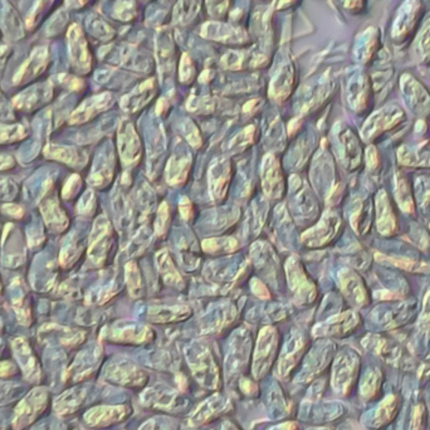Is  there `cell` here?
I'll list each match as a JSON object with an SVG mask.
<instances>
[{
    "mask_svg": "<svg viewBox=\"0 0 430 430\" xmlns=\"http://www.w3.org/2000/svg\"><path fill=\"white\" fill-rule=\"evenodd\" d=\"M69 57L73 67L78 72H87L91 67V55L84 33L77 24H73L68 31Z\"/></svg>",
    "mask_w": 430,
    "mask_h": 430,
    "instance_id": "1",
    "label": "cell"
},
{
    "mask_svg": "<svg viewBox=\"0 0 430 430\" xmlns=\"http://www.w3.org/2000/svg\"><path fill=\"white\" fill-rule=\"evenodd\" d=\"M189 364L199 384L213 389L218 388V370L210 353H203L197 356V362H189Z\"/></svg>",
    "mask_w": 430,
    "mask_h": 430,
    "instance_id": "2",
    "label": "cell"
},
{
    "mask_svg": "<svg viewBox=\"0 0 430 430\" xmlns=\"http://www.w3.org/2000/svg\"><path fill=\"white\" fill-rule=\"evenodd\" d=\"M276 346L277 342L272 335L269 336L262 335L257 345V351L254 355V377L261 379L264 377V374H267V371L273 362V357H275L273 350Z\"/></svg>",
    "mask_w": 430,
    "mask_h": 430,
    "instance_id": "3",
    "label": "cell"
},
{
    "mask_svg": "<svg viewBox=\"0 0 430 430\" xmlns=\"http://www.w3.org/2000/svg\"><path fill=\"white\" fill-rule=\"evenodd\" d=\"M203 37L219 40V42H227V43H243L246 40V34L238 28H234L229 24L207 23L203 27L201 31Z\"/></svg>",
    "mask_w": 430,
    "mask_h": 430,
    "instance_id": "4",
    "label": "cell"
},
{
    "mask_svg": "<svg viewBox=\"0 0 430 430\" xmlns=\"http://www.w3.org/2000/svg\"><path fill=\"white\" fill-rule=\"evenodd\" d=\"M48 63V51L45 47L36 48L31 53V58H28L14 77V84L18 85L23 81H28L29 78L38 76L46 68Z\"/></svg>",
    "mask_w": 430,
    "mask_h": 430,
    "instance_id": "5",
    "label": "cell"
},
{
    "mask_svg": "<svg viewBox=\"0 0 430 430\" xmlns=\"http://www.w3.org/2000/svg\"><path fill=\"white\" fill-rule=\"evenodd\" d=\"M108 101H110L108 93H103V94L96 96V97L86 101L85 103H82L81 108H78L76 112L72 114L69 123H81L87 121L88 118H91L94 114H97L102 108H106Z\"/></svg>",
    "mask_w": 430,
    "mask_h": 430,
    "instance_id": "6",
    "label": "cell"
},
{
    "mask_svg": "<svg viewBox=\"0 0 430 430\" xmlns=\"http://www.w3.org/2000/svg\"><path fill=\"white\" fill-rule=\"evenodd\" d=\"M171 390H157V389H151L147 390V394L144 392V403L147 405H153L157 409L162 410H169L170 407H175V403L180 404V401L184 400L179 399L175 392H170Z\"/></svg>",
    "mask_w": 430,
    "mask_h": 430,
    "instance_id": "7",
    "label": "cell"
},
{
    "mask_svg": "<svg viewBox=\"0 0 430 430\" xmlns=\"http://www.w3.org/2000/svg\"><path fill=\"white\" fill-rule=\"evenodd\" d=\"M225 407H227V400H225V398H222L220 395L213 396V398L207 400L197 410V413L192 416V424L195 425V424H200V422H205V420H207V419H213L214 416L219 415L216 412L223 413L222 410H224Z\"/></svg>",
    "mask_w": 430,
    "mask_h": 430,
    "instance_id": "8",
    "label": "cell"
},
{
    "mask_svg": "<svg viewBox=\"0 0 430 430\" xmlns=\"http://www.w3.org/2000/svg\"><path fill=\"white\" fill-rule=\"evenodd\" d=\"M415 12H416V5H415L414 0H409L405 3V8L401 9L399 18L396 19L394 25V31H392L394 38H401L403 36L409 33L410 25L413 27V22L416 16Z\"/></svg>",
    "mask_w": 430,
    "mask_h": 430,
    "instance_id": "9",
    "label": "cell"
},
{
    "mask_svg": "<svg viewBox=\"0 0 430 430\" xmlns=\"http://www.w3.org/2000/svg\"><path fill=\"white\" fill-rule=\"evenodd\" d=\"M48 97H51V88L48 86H37L19 94L14 100V105L19 108H31Z\"/></svg>",
    "mask_w": 430,
    "mask_h": 430,
    "instance_id": "10",
    "label": "cell"
},
{
    "mask_svg": "<svg viewBox=\"0 0 430 430\" xmlns=\"http://www.w3.org/2000/svg\"><path fill=\"white\" fill-rule=\"evenodd\" d=\"M156 53H157L159 64L162 66V68H166V71H169L168 68L174 63V55H175L174 43H173V38H171L169 31L159 33Z\"/></svg>",
    "mask_w": 430,
    "mask_h": 430,
    "instance_id": "11",
    "label": "cell"
},
{
    "mask_svg": "<svg viewBox=\"0 0 430 430\" xmlns=\"http://www.w3.org/2000/svg\"><path fill=\"white\" fill-rule=\"evenodd\" d=\"M40 209H42V213H43L48 227H51L52 229H57V231H62L66 228L67 220H66V218H64V215L62 213L60 205L55 200H47L46 203L42 204Z\"/></svg>",
    "mask_w": 430,
    "mask_h": 430,
    "instance_id": "12",
    "label": "cell"
},
{
    "mask_svg": "<svg viewBox=\"0 0 430 430\" xmlns=\"http://www.w3.org/2000/svg\"><path fill=\"white\" fill-rule=\"evenodd\" d=\"M46 155L51 159H55L62 162H67L71 165H77L79 162V153L73 147H54L49 145L46 147Z\"/></svg>",
    "mask_w": 430,
    "mask_h": 430,
    "instance_id": "13",
    "label": "cell"
},
{
    "mask_svg": "<svg viewBox=\"0 0 430 430\" xmlns=\"http://www.w3.org/2000/svg\"><path fill=\"white\" fill-rule=\"evenodd\" d=\"M200 0H179L175 12H174V19L177 23H188L199 10Z\"/></svg>",
    "mask_w": 430,
    "mask_h": 430,
    "instance_id": "14",
    "label": "cell"
},
{
    "mask_svg": "<svg viewBox=\"0 0 430 430\" xmlns=\"http://www.w3.org/2000/svg\"><path fill=\"white\" fill-rule=\"evenodd\" d=\"M293 71L291 66H287V68H283L279 75L277 76L273 86H272V92L275 93V96H287V93L290 92V88L292 85Z\"/></svg>",
    "mask_w": 430,
    "mask_h": 430,
    "instance_id": "15",
    "label": "cell"
},
{
    "mask_svg": "<svg viewBox=\"0 0 430 430\" xmlns=\"http://www.w3.org/2000/svg\"><path fill=\"white\" fill-rule=\"evenodd\" d=\"M88 27H90V31H92L93 36L99 37L102 40H108V39L112 38V36H114L112 29L105 22L100 21L99 18H93L91 22H88Z\"/></svg>",
    "mask_w": 430,
    "mask_h": 430,
    "instance_id": "16",
    "label": "cell"
},
{
    "mask_svg": "<svg viewBox=\"0 0 430 430\" xmlns=\"http://www.w3.org/2000/svg\"><path fill=\"white\" fill-rule=\"evenodd\" d=\"M24 135H25V130L23 126H19V125L0 126V144L22 138Z\"/></svg>",
    "mask_w": 430,
    "mask_h": 430,
    "instance_id": "17",
    "label": "cell"
},
{
    "mask_svg": "<svg viewBox=\"0 0 430 430\" xmlns=\"http://www.w3.org/2000/svg\"><path fill=\"white\" fill-rule=\"evenodd\" d=\"M115 16L120 21H131L135 16V4L131 0H120L115 7Z\"/></svg>",
    "mask_w": 430,
    "mask_h": 430,
    "instance_id": "18",
    "label": "cell"
},
{
    "mask_svg": "<svg viewBox=\"0 0 430 430\" xmlns=\"http://www.w3.org/2000/svg\"><path fill=\"white\" fill-rule=\"evenodd\" d=\"M138 430H177L175 424L165 418H154Z\"/></svg>",
    "mask_w": 430,
    "mask_h": 430,
    "instance_id": "19",
    "label": "cell"
},
{
    "mask_svg": "<svg viewBox=\"0 0 430 430\" xmlns=\"http://www.w3.org/2000/svg\"><path fill=\"white\" fill-rule=\"evenodd\" d=\"M207 5L210 16L222 18L228 8V0H207Z\"/></svg>",
    "mask_w": 430,
    "mask_h": 430,
    "instance_id": "20",
    "label": "cell"
},
{
    "mask_svg": "<svg viewBox=\"0 0 430 430\" xmlns=\"http://www.w3.org/2000/svg\"><path fill=\"white\" fill-rule=\"evenodd\" d=\"M418 52L422 54L430 53V22L425 24L424 31L418 38Z\"/></svg>",
    "mask_w": 430,
    "mask_h": 430,
    "instance_id": "21",
    "label": "cell"
},
{
    "mask_svg": "<svg viewBox=\"0 0 430 430\" xmlns=\"http://www.w3.org/2000/svg\"><path fill=\"white\" fill-rule=\"evenodd\" d=\"M49 0H38L36 3V5L31 8V12L28 14V19H27V23L28 25H34L37 23V19H38L39 14L45 10V5L46 3H48Z\"/></svg>",
    "mask_w": 430,
    "mask_h": 430,
    "instance_id": "22",
    "label": "cell"
},
{
    "mask_svg": "<svg viewBox=\"0 0 430 430\" xmlns=\"http://www.w3.org/2000/svg\"><path fill=\"white\" fill-rule=\"evenodd\" d=\"M224 66H227L228 68H239L242 64V57L238 52H231V53L224 55Z\"/></svg>",
    "mask_w": 430,
    "mask_h": 430,
    "instance_id": "23",
    "label": "cell"
},
{
    "mask_svg": "<svg viewBox=\"0 0 430 430\" xmlns=\"http://www.w3.org/2000/svg\"><path fill=\"white\" fill-rule=\"evenodd\" d=\"M3 210L5 213H8L9 215H12V216H16V218H21L23 215V207H18V205H14V204L4 205Z\"/></svg>",
    "mask_w": 430,
    "mask_h": 430,
    "instance_id": "24",
    "label": "cell"
},
{
    "mask_svg": "<svg viewBox=\"0 0 430 430\" xmlns=\"http://www.w3.org/2000/svg\"><path fill=\"white\" fill-rule=\"evenodd\" d=\"M344 5L350 10H357L362 8V0H342Z\"/></svg>",
    "mask_w": 430,
    "mask_h": 430,
    "instance_id": "25",
    "label": "cell"
},
{
    "mask_svg": "<svg viewBox=\"0 0 430 430\" xmlns=\"http://www.w3.org/2000/svg\"><path fill=\"white\" fill-rule=\"evenodd\" d=\"M88 0H67V5L71 8H81Z\"/></svg>",
    "mask_w": 430,
    "mask_h": 430,
    "instance_id": "26",
    "label": "cell"
},
{
    "mask_svg": "<svg viewBox=\"0 0 430 430\" xmlns=\"http://www.w3.org/2000/svg\"><path fill=\"white\" fill-rule=\"evenodd\" d=\"M13 165V162L10 157H5V156H0V170L8 169Z\"/></svg>",
    "mask_w": 430,
    "mask_h": 430,
    "instance_id": "27",
    "label": "cell"
},
{
    "mask_svg": "<svg viewBox=\"0 0 430 430\" xmlns=\"http://www.w3.org/2000/svg\"><path fill=\"white\" fill-rule=\"evenodd\" d=\"M272 430H297V425H294L293 422H288V424H282Z\"/></svg>",
    "mask_w": 430,
    "mask_h": 430,
    "instance_id": "28",
    "label": "cell"
},
{
    "mask_svg": "<svg viewBox=\"0 0 430 430\" xmlns=\"http://www.w3.org/2000/svg\"><path fill=\"white\" fill-rule=\"evenodd\" d=\"M292 0H275V3H273V7L275 9H281L286 7L288 3H291Z\"/></svg>",
    "mask_w": 430,
    "mask_h": 430,
    "instance_id": "29",
    "label": "cell"
}]
</instances>
